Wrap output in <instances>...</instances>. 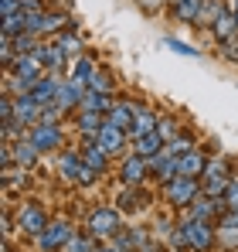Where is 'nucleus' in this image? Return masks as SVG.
Returning <instances> with one entry per match:
<instances>
[{"instance_id": "obj_1", "label": "nucleus", "mask_w": 238, "mask_h": 252, "mask_svg": "<svg viewBox=\"0 0 238 252\" xmlns=\"http://www.w3.org/2000/svg\"><path fill=\"white\" fill-rule=\"evenodd\" d=\"M177 225L187 235V249L191 252H218V225L194 218L191 211H177Z\"/></svg>"}, {"instance_id": "obj_2", "label": "nucleus", "mask_w": 238, "mask_h": 252, "mask_svg": "<svg viewBox=\"0 0 238 252\" xmlns=\"http://www.w3.org/2000/svg\"><path fill=\"white\" fill-rule=\"evenodd\" d=\"M55 170L65 184H75V188H92L99 181V174L82 160L79 147H65L61 154H55Z\"/></svg>"}, {"instance_id": "obj_3", "label": "nucleus", "mask_w": 238, "mask_h": 252, "mask_svg": "<svg viewBox=\"0 0 238 252\" xmlns=\"http://www.w3.org/2000/svg\"><path fill=\"white\" fill-rule=\"evenodd\" d=\"M119 228H122V215H119L116 205H95V208L85 215V221H82V232L92 235L99 246L102 242H113Z\"/></svg>"}, {"instance_id": "obj_4", "label": "nucleus", "mask_w": 238, "mask_h": 252, "mask_svg": "<svg viewBox=\"0 0 238 252\" xmlns=\"http://www.w3.org/2000/svg\"><path fill=\"white\" fill-rule=\"evenodd\" d=\"M14 221H17L21 239H31V242H34L41 232L51 225V215H48V208H44L41 201H34V198H21L17 208H14Z\"/></svg>"}, {"instance_id": "obj_5", "label": "nucleus", "mask_w": 238, "mask_h": 252, "mask_svg": "<svg viewBox=\"0 0 238 252\" xmlns=\"http://www.w3.org/2000/svg\"><path fill=\"white\" fill-rule=\"evenodd\" d=\"M163 191V205L170 211H187L194 201L201 198V177H174L170 184H163L160 188Z\"/></svg>"}, {"instance_id": "obj_6", "label": "nucleus", "mask_w": 238, "mask_h": 252, "mask_svg": "<svg viewBox=\"0 0 238 252\" xmlns=\"http://www.w3.org/2000/svg\"><path fill=\"white\" fill-rule=\"evenodd\" d=\"M28 140H31V147L38 150L41 157H48V154H61L65 150V143H68V133L61 129V126H31L28 129Z\"/></svg>"}, {"instance_id": "obj_7", "label": "nucleus", "mask_w": 238, "mask_h": 252, "mask_svg": "<svg viewBox=\"0 0 238 252\" xmlns=\"http://www.w3.org/2000/svg\"><path fill=\"white\" fill-rule=\"evenodd\" d=\"M72 235H75L72 218H51V225L34 239V249H38V252H61L65 246H68Z\"/></svg>"}, {"instance_id": "obj_8", "label": "nucleus", "mask_w": 238, "mask_h": 252, "mask_svg": "<svg viewBox=\"0 0 238 252\" xmlns=\"http://www.w3.org/2000/svg\"><path fill=\"white\" fill-rule=\"evenodd\" d=\"M113 205L119 208V215H136V211H143L147 205H153V194H150L147 184H140V188L119 184V191L113 194Z\"/></svg>"}, {"instance_id": "obj_9", "label": "nucleus", "mask_w": 238, "mask_h": 252, "mask_svg": "<svg viewBox=\"0 0 238 252\" xmlns=\"http://www.w3.org/2000/svg\"><path fill=\"white\" fill-rule=\"evenodd\" d=\"M116 177H119V184H129V188L147 184V181H150V164H147V157H140V154L129 150L126 157H119Z\"/></svg>"}, {"instance_id": "obj_10", "label": "nucleus", "mask_w": 238, "mask_h": 252, "mask_svg": "<svg viewBox=\"0 0 238 252\" xmlns=\"http://www.w3.org/2000/svg\"><path fill=\"white\" fill-rule=\"evenodd\" d=\"M95 143H99V150H106L113 160L129 154V150H126V143H129V133H126V129H119V126H113V123H106L102 129H99V133H95Z\"/></svg>"}, {"instance_id": "obj_11", "label": "nucleus", "mask_w": 238, "mask_h": 252, "mask_svg": "<svg viewBox=\"0 0 238 252\" xmlns=\"http://www.w3.org/2000/svg\"><path fill=\"white\" fill-rule=\"evenodd\" d=\"M160 120H163V113H160L157 106H147V102H140V106H136V120H133V129H129V140H143V136L157 133V129H160Z\"/></svg>"}, {"instance_id": "obj_12", "label": "nucleus", "mask_w": 238, "mask_h": 252, "mask_svg": "<svg viewBox=\"0 0 238 252\" xmlns=\"http://www.w3.org/2000/svg\"><path fill=\"white\" fill-rule=\"evenodd\" d=\"M65 79H68V75H61V72H48L44 79H38L31 99L38 102L41 109H44V106H55V102H58V92H61V85H65Z\"/></svg>"}, {"instance_id": "obj_13", "label": "nucleus", "mask_w": 238, "mask_h": 252, "mask_svg": "<svg viewBox=\"0 0 238 252\" xmlns=\"http://www.w3.org/2000/svg\"><path fill=\"white\" fill-rule=\"evenodd\" d=\"M150 239H153V228H147V225H122L113 242H116L119 249H126V252H140Z\"/></svg>"}, {"instance_id": "obj_14", "label": "nucleus", "mask_w": 238, "mask_h": 252, "mask_svg": "<svg viewBox=\"0 0 238 252\" xmlns=\"http://www.w3.org/2000/svg\"><path fill=\"white\" fill-rule=\"evenodd\" d=\"M79 154H82V160L95 170L99 177H109V174H113V157H109L106 150H99V143H95V140H82V143H79Z\"/></svg>"}, {"instance_id": "obj_15", "label": "nucleus", "mask_w": 238, "mask_h": 252, "mask_svg": "<svg viewBox=\"0 0 238 252\" xmlns=\"http://www.w3.org/2000/svg\"><path fill=\"white\" fill-rule=\"evenodd\" d=\"M10 75H14V79H24V82H38V79L48 75V68H44V62H41L38 55H17Z\"/></svg>"}, {"instance_id": "obj_16", "label": "nucleus", "mask_w": 238, "mask_h": 252, "mask_svg": "<svg viewBox=\"0 0 238 252\" xmlns=\"http://www.w3.org/2000/svg\"><path fill=\"white\" fill-rule=\"evenodd\" d=\"M147 164H150V177L157 181L160 188H163V184H170V181L177 177V157H170V154H167V147H163V154L150 157Z\"/></svg>"}, {"instance_id": "obj_17", "label": "nucleus", "mask_w": 238, "mask_h": 252, "mask_svg": "<svg viewBox=\"0 0 238 252\" xmlns=\"http://www.w3.org/2000/svg\"><path fill=\"white\" fill-rule=\"evenodd\" d=\"M136 99H126V95H119L116 99V106H113V113L106 116V123H113V126H119V129H133V120H136Z\"/></svg>"}, {"instance_id": "obj_18", "label": "nucleus", "mask_w": 238, "mask_h": 252, "mask_svg": "<svg viewBox=\"0 0 238 252\" xmlns=\"http://www.w3.org/2000/svg\"><path fill=\"white\" fill-rule=\"evenodd\" d=\"M34 55L44 62V68H48V72H68V62H72V58H68V55H65L55 41H41V48L34 51Z\"/></svg>"}, {"instance_id": "obj_19", "label": "nucleus", "mask_w": 238, "mask_h": 252, "mask_svg": "<svg viewBox=\"0 0 238 252\" xmlns=\"http://www.w3.org/2000/svg\"><path fill=\"white\" fill-rule=\"evenodd\" d=\"M72 120H75V133H79L82 140H95V133L106 126V116L102 113H92V109H79Z\"/></svg>"}, {"instance_id": "obj_20", "label": "nucleus", "mask_w": 238, "mask_h": 252, "mask_svg": "<svg viewBox=\"0 0 238 252\" xmlns=\"http://www.w3.org/2000/svg\"><path fill=\"white\" fill-rule=\"evenodd\" d=\"M14 120L24 126V129H31V126H38L41 120V106L31 99V95H17L14 99Z\"/></svg>"}, {"instance_id": "obj_21", "label": "nucleus", "mask_w": 238, "mask_h": 252, "mask_svg": "<svg viewBox=\"0 0 238 252\" xmlns=\"http://www.w3.org/2000/svg\"><path fill=\"white\" fill-rule=\"evenodd\" d=\"M51 41L58 44L68 58H79V55H85V38L79 34V28H65V31H58Z\"/></svg>"}, {"instance_id": "obj_22", "label": "nucleus", "mask_w": 238, "mask_h": 252, "mask_svg": "<svg viewBox=\"0 0 238 252\" xmlns=\"http://www.w3.org/2000/svg\"><path fill=\"white\" fill-rule=\"evenodd\" d=\"M208 167V154L204 150H191V154H184V157H177V174L180 177H201Z\"/></svg>"}, {"instance_id": "obj_23", "label": "nucleus", "mask_w": 238, "mask_h": 252, "mask_svg": "<svg viewBox=\"0 0 238 252\" xmlns=\"http://www.w3.org/2000/svg\"><path fill=\"white\" fill-rule=\"evenodd\" d=\"M95 68H99V62H95L92 55H79V58L68 62V79L89 85V82H92V75H95Z\"/></svg>"}, {"instance_id": "obj_24", "label": "nucleus", "mask_w": 238, "mask_h": 252, "mask_svg": "<svg viewBox=\"0 0 238 252\" xmlns=\"http://www.w3.org/2000/svg\"><path fill=\"white\" fill-rule=\"evenodd\" d=\"M14 147V164L17 167H24V170H38V164H41V154L31 147V140L24 136V140H17V143H10Z\"/></svg>"}, {"instance_id": "obj_25", "label": "nucleus", "mask_w": 238, "mask_h": 252, "mask_svg": "<svg viewBox=\"0 0 238 252\" xmlns=\"http://www.w3.org/2000/svg\"><path fill=\"white\" fill-rule=\"evenodd\" d=\"M228 7H225V0H204L201 3V17H198V24L194 28H201V31H211L218 21H221V14H225Z\"/></svg>"}, {"instance_id": "obj_26", "label": "nucleus", "mask_w": 238, "mask_h": 252, "mask_svg": "<svg viewBox=\"0 0 238 252\" xmlns=\"http://www.w3.org/2000/svg\"><path fill=\"white\" fill-rule=\"evenodd\" d=\"M201 3L204 0H180V3H174L167 14L177 21V24H198V17H201Z\"/></svg>"}, {"instance_id": "obj_27", "label": "nucleus", "mask_w": 238, "mask_h": 252, "mask_svg": "<svg viewBox=\"0 0 238 252\" xmlns=\"http://www.w3.org/2000/svg\"><path fill=\"white\" fill-rule=\"evenodd\" d=\"M191 150H198V136H194L191 129H180L174 140H167V154H170V157H184V154H191Z\"/></svg>"}, {"instance_id": "obj_28", "label": "nucleus", "mask_w": 238, "mask_h": 252, "mask_svg": "<svg viewBox=\"0 0 238 252\" xmlns=\"http://www.w3.org/2000/svg\"><path fill=\"white\" fill-rule=\"evenodd\" d=\"M163 147H167V140L160 136V133H150V136H143V140H133V154H140V157H157L163 154Z\"/></svg>"}, {"instance_id": "obj_29", "label": "nucleus", "mask_w": 238, "mask_h": 252, "mask_svg": "<svg viewBox=\"0 0 238 252\" xmlns=\"http://www.w3.org/2000/svg\"><path fill=\"white\" fill-rule=\"evenodd\" d=\"M228 188H232V177H225V174H218V177H201V194H204V198H225Z\"/></svg>"}, {"instance_id": "obj_30", "label": "nucleus", "mask_w": 238, "mask_h": 252, "mask_svg": "<svg viewBox=\"0 0 238 252\" xmlns=\"http://www.w3.org/2000/svg\"><path fill=\"white\" fill-rule=\"evenodd\" d=\"M89 92L116 95V79H113V72H109L106 65H99V68H95V75H92V82H89Z\"/></svg>"}, {"instance_id": "obj_31", "label": "nucleus", "mask_w": 238, "mask_h": 252, "mask_svg": "<svg viewBox=\"0 0 238 252\" xmlns=\"http://www.w3.org/2000/svg\"><path fill=\"white\" fill-rule=\"evenodd\" d=\"M28 17L31 14H14V17H3V31H0V41H14L17 34H24L28 31Z\"/></svg>"}, {"instance_id": "obj_32", "label": "nucleus", "mask_w": 238, "mask_h": 252, "mask_svg": "<svg viewBox=\"0 0 238 252\" xmlns=\"http://www.w3.org/2000/svg\"><path fill=\"white\" fill-rule=\"evenodd\" d=\"M211 34H214V41H218V44L232 41V38L238 34V21L232 17V14H228V10H225V14H221V21H218V24L211 28Z\"/></svg>"}, {"instance_id": "obj_33", "label": "nucleus", "mask_w": 238, "mask_h": 252, "mask_svg": "<svg viewBox=\"0 0 238 252\" xmlns=\"http://www.w3.org/2000/svg\"><path fill=\"white\" fill-rule=\"evenodd\" d=\"M95 246H99V242H95L92 235H85V232L79 228V232L68 239V246H65L61 252H95Z\"/></svg>"}, {"instance_id": "obj_34", "label": "nucleus", "mask_w": 238, "mask_h": 252, "mask_svg": "<svg viewBox=\"0 0 238 252\" xmlns=\"http://www.w3.org/2000/svg\"><path fill=\"white\" fill-rule=\"evenodd\" d=\"M10 44H14V51H17V55H34V51L41 48V38H38V34H28V31H24V34H17Z\"/></svg>"}, {"instance_id": "obj_35", "label": "nucleus", "mask_w": 238, "mask_h": 252, "mask_svg": "<svg viewBox=\"0 0 238 252\" xmlns=\"http://www.w3.org/2000/svg\"><path fill=\"white\" fill-rule=\"evenodd\" d=\"M218 249L221 252H238V228L218 225Z\"/></svg>"}, {"instance_id": "obj_36", "label": "nucleus", "mask_w": 238, "mask_h": 252, "mask_svg": "<svg viewBox=\"0 0 238 252\" xmlns=\"http://www.w3.org/2000/svg\"><path fill=\"white\" fill-rule=\"evenodd\" d=\"M163 44H167L170 51H177V55H184V58H198V55H201V51L194 48V44L180 41V38H163Z\"/></svg>"}, {"instance_id": "obj_37", "label": "nucleus", "mask_w": 238, "mask_h": 252, "mask_svg": "<svg viewBox=\"0 0 238 252\" xmlns=\"http://www.w3.org/2000/svg\"><path fill=\"white\" fill-rule=\"evenodd\" d=\"M180 129H184V126H180V120H177V116H163V120H160V129H157V133L163 136V140H174Z\"/></svg>"}, {"instance_id": "obj_38", "label": "nucleus", "mask_w": 238, "mask_h": 252, "mask_svg": "<svg viewBox=\"0 0 238 252\" xmlns=\"http://www.w3.org/2000/svg\"><path fill=\"white\" fill-rule=\"evenodd\" d=\"M218 51L225 55V62H232V65H238V34H235V38H232V41L218 44Z\"/></svg>"}, {"instance_id": "obj_39", "label": "nucleus", "mask_w": 238, "mask_h": 252, "mask_svg": "<svg viewBox=\"0 0 238 252\" xmlns=\"http://www.w3.org/2000/svg\"><path fill=\"white\" fill-rule=\"evenodd\" d=\"M143 7V14H160V10H170V0H136Z\"/></svg>"}, {"instance_id": "obj_40", "label": "nucleus", "mask_w": 238, "mask_h": 252, "mask_svg": "<svg viewBox=\"0 0 238 252\" xmlns=\"http://www.w3.org/2000/svg\"><path fill=\"white\" fill-rule=\"evenodd\" d=\"M225 205H228V211H238V170L232 174V188L225 194Z\"/></svg>"}, {"instance_id": "obj_41", "label": "nucleus", "mask_w": 238, "mask_h": 252, "mask_svg": "<svg viewBox=\"0 0 238 252\" xmlns=\"http://www.w3.org/2000/svg\"><path fill=\"white\" fill-rule=\"evenodd\" d=\"M48 10H58V14H68V17H72L75 0H48Z\"/></svg>"}, {"instance_id": "obj_42", "label": "nucleus", "mask_w": 238, "mask_h": 252, "mask_svg": "<svg viewBox=\"0 0 238 252\" xmlns=\"http://www.w3.org/2000/svg\"><path fill=\"white\" fill-rule=\"evenodd\" d=\"M225 7H228V14L238 21V0H225Z\"/></svg>"}, {"instance_id": "obj_43", "label": "nucleus", "mask_w": 238, "mask_h": 252, "mask_svg": "<svg viewBox=\"0 0 238 252\" xmlns=\"http://www.w3.org/2000/svg\"><path fill=\"white\" fill-rule=\"evenodd\" d=\"M167 252H184V249H170V246H167Z\"/></svg>"}, {"instance_id": "obj_44", "label": "nucleus", "mask_w": 238, "mask_h": 252, "mask_svg": "<svg viewBox=\"0 0 238 252\" xmlns=\"http://www.w3.org/2000/svg\"><path fill=\"white\" fill-rule=\"evenodd\" d=\"M174 3H180V0H170V7H174Z\"/></svg>"}]
</instances>
